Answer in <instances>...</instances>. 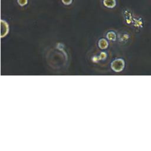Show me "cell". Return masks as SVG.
I'll return each instance as SVG.
<instances>
[{"mask_svg": "<svg viewBox=\"0 0 151 151\" xmlns=\"http://www.w3.org/2000/svg\"><path fill=\"white\" fill-rule=\"evenodd\" d=\"M1 33L2 35L3 33L5 34V35H6L8 31V25L7 24V22L3 19H1Z\"/></svg>", "mask_w": 151, "mask_h": 151, "instance_id": "3", "label": "cell"}, {"mask_svg": "<svg viewBox=\"0 0 151 151\" xmlns=\"http://www.w3.org/2000/svg\"><path fill=\"white\" fill-rule=\"evenodd\" d=\"M107 37L108 38L110 39V40H113V39H115L116 38V35L113 32H110L107 34Z\"/></svg>", "mask_w": 151, "mask_h": 151, "instance_id": "6", "label": "cell"}, {"mask_svg": "<svg viewBox=\"0 0 151 151\" xmlns=\"http://www.w3.org/2000/svg\"><path fill=\"white\" fill-rule=\"evenodd\" d=\"M124 67V62L123 59L119 58L114 60L111 64V67L113 70L116 72L122 71Z\"/></svg>", "mask_w": 151, "mask_h": 151, "instance_id": "1", "label": "cell"}, {"mask_svg": "<svg viewBox=\"0 0 151 151\" xmlns=\"http://www.w3.org/2000/svg\"><path fill=\"white\" fill-rule=\"evenodd\" d=\"M74 0H61V3L65 6H70L73 4Z\"/></svg>", "mask_w": 151, "mask_h": 151, "instance_id": "5", "label": "cell"}, {"mask_svg": "<svg viewBox=\"0 0 151 151\" xmlns=\"http://www.w3.org/2000/svg\"><path fill=\"white\" fill-rule=\"evenodd\" d=\"M102 5L107 9H113L117 5V0H101Z\"/></svg>", "mask_w": 151, "mask_h": 151, "instance_id": "2", "label": "cell"}, {"mask_svg": "<svg viewBox=\"0 0 151 151\" xmlns=\"http://www.w3.org/2000/svg\"><path fill=\"white\" fill-rule=\"evenodd\" d=\"M16 1L17 4L21 7L25 6L28 3V0H17Z\"/></svg>", "mask_w": 151, "mask_h": 151, "instance_id": "4", "label": "cell"}]
</instances>
